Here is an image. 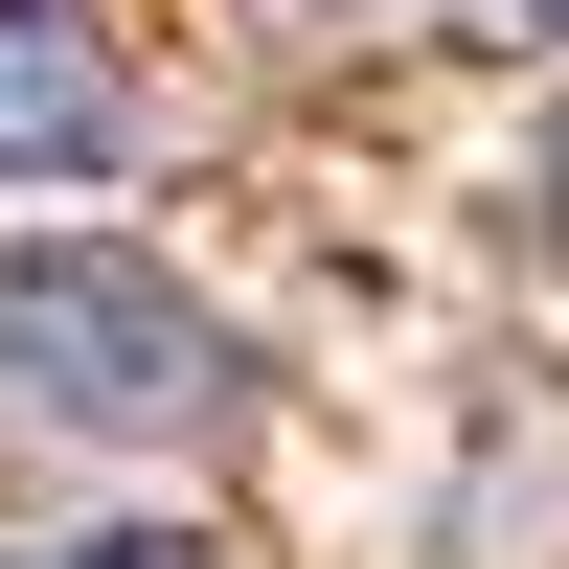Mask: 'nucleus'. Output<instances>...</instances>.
<instances>
[{
    "instance_id": "1",
    "label": "nucleus",
    "mask_w": 569,
    "mask_h": 569,
    "mask_svg": "<svg viewBox=\"0 0 569 569\" xmlns=\"http://www.w3.org/2000/svg\"><path fill=\"white\" fill-rule=\"evenodd\" d=\"M0 410L160 456V433L228 410V319L182 297L160 251H114V228H23V251H0Z\"/></svg>"
},
{
    "instance_id": "2",
    "label": "nucleus",
    "mask_w": 569,
    "mask_h": 569,
    "mask_svg": "<svg viewBox=\"0 0 569 569\" xmlns=\"http://www.w3.org/2000/svg\"><path fill=\"white\" fill-rule=\"evenodd\" d=\"M137 160V69L69 0H0V182H114Z\"/></svg>"
},
{
    "instance_id": "3",
    "label": "nucleus",
    "mask_w": 569,
    "mask_h": 569,
    "mask_svg": "<svg viewBox=\"0 0 569 569\" xmlns=\"http://www.w3.org/2000/svg\"><path fill=\"white\" fill-rule=\"evenodd\" d=\"M23 569H206L182 525H91V547H23Z\"/></svg>"
},
{
    "instance_id": "4",
    "label": "nucleus",
    "mask_w": 569,
    "mask_h": 569,
    "mask_svg": "<svg viewBox=\"0 0 569 569\" xmlns=\"http://www.w3.org/2000/svg\"><path fill=\"white\" fill-rule=\"evenodd\" d=\"M456 46H525V69H547V46H569V0H456Z\"/></svg>"
},
{
    "instance_id": "5",
    "label": "nucleus",
    "mask_w": 569,
    "mask_h": 569,
    "mask_svg": "<svg viewBox=\"0 0 569 569\" xmlns=\"http://www.w3.org/2000/svg\"><path fill=\"white\" fill-rule=\"evenodd\" d=\"M547 182H569V160H547Z\"/></svg>"
}]
</instances>
